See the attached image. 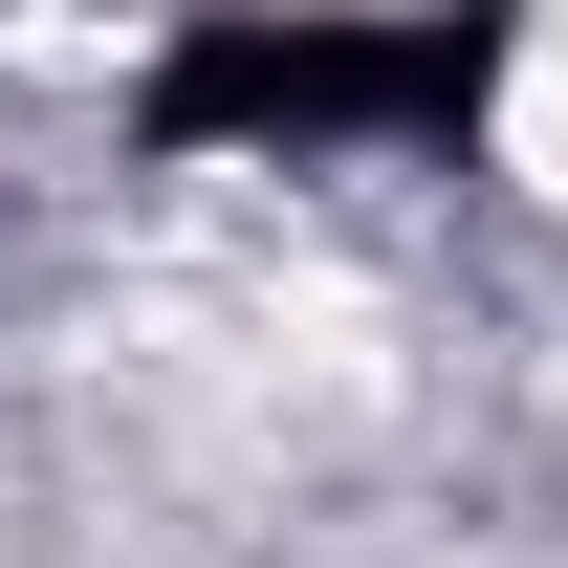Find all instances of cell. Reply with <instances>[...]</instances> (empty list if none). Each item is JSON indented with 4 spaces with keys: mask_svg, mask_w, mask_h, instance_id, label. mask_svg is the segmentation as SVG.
<instances>
[{
    "mask_svg": "<svg viewBox=\"0 0 568 568\" xmlns=\"http://www.w3.org/2000/svg\"><path fill=\"white\" fill-rule=\"evenodd\" d=\"M503 175H525V197H568V22H525V44H503Z\"/></svg>",
    "mask_w": 568,
    "mask_h": 568,
    "instance_id": "6da1fadb",
    "label": "cell"
}]
</instances>
